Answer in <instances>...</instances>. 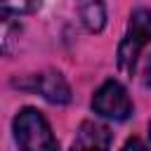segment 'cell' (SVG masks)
<instances>
[{
  "label": "cell",
  "instance_id": "obj_8",
  "mask_svg": "<svg viewBox=\"0 0 151 151\" xmlns=\"http://www.w3.org/2000/svg\"><path fill=\"white\" fill-rule=\"evenodd\" d=\"M123 151H149V149H146L139 139H130V142L123 146Z\"/></svg>",
  "mask_w": 151,
  "mask_h": 151
},
{
  "label": "cell",
  "instance_id": "obj_2",
  "mask_svg": "<svg viewBox=\"0 0 151 151\" xmlns=\"http://www.w3.org/2000/svg\"><path fill=\"white\" fill-rule=\"evenodd\" d=\"M146 42H151V12L137 9L130 17L127 33H125V38L118 47V68L125 71V73H132L137 57H139V52Z\"/></svg>",
  "mask_w": 151,
  "mask_h": 151
},
{
  "label": "cell",
  "instance_id": "obj_3",
  "mask_svg": "<svg viewBox=\"0 0 151 151\" xmlns=\"http://www.w3.org/2000/svg\"><path fill=\"white\" fill-rule=\"evenodd\" d=\"M94 113L111 118V120H125L132 116V101L125 92V87L118 80H106L92 97Z\"/></svg>",
  "mask_w": 151,
  "mask_h": 151
},
{
  "label": "cell",
  "instance_id": "obj_5",
  "mask_svg": "<svg viewBox=\"0 0 151 151\" xmlns=\"http://www.w3.org/2000/svg\"><path fill=\"white\" fill-rule=\"evenodd\" d=\"M33 87H35L47 101H52V104H68V101H71V87H68V83L64 80V76L57 73V71H45V73L35 76Z\"/></svg>",
  "mask_w": 151,
  "mask_h": 151
},
{
  "label": "cell",
  "instance_id": "obj_6",
  "mask_svg": "<svg viewBox=\"0 0 151 151\" xmlns=\"http://www.w3.org/2000/svg\"><path fill=\"white\" fill-rule=\"evenodd\" d=\"M78 14L83 19V24L87 26V31L99 33L106 24V7L101 0H76Z\"/></svg>",
  "mask_w": 151,
  "mask_h": 151
},
{
  "label": "cell",
  "instance_id": "obj_7",
  "mask_svg": "<svg viewBox=\"0 0 151 151\" xmlns=\"http://www.w3.org/2000/svg\"><path fill=\"white\" fill-rule=\"evenodd\" d=\"M0 7H2V14L9 17V14H31L40 7V0H0Z\"/></svg>",
  "mask_w": 151,
  "mask_h": 151
},
{
  "label": "cell",
  "instance_id": "obj_10",
  "mask_svg": "<svg viewBox=\"0 0 151 151\" xmlns=\"http://www.w3.org/2000/svg\"><path fill=\"white\" fill-rule=\"evenodd\" d=\"M149 137H151V125H149Z\"/></svg>",
  "mask_w": 151,
  "mask_h": 151
},
{
  "label": "cell",
  "instance_id": "obj_4",
  "mask_svg": "<svg viewBox=\"0 0 151 151\" xmlns=\"http://www.w3.org/2000/svg\"><path fill=\"white\" fill-rule=\"evenodd\" d=\"M111 146V132L106 125L85 120L78 127V134L71 144V151H109Z\"/></svg>",
  "mask_w": 151,
  "mask_h": 151
},
{
  "label": "cell",
  "instance_id": "obj_9",
  "mask_svg": "<svg viewBox=\"0 0 151 151\" xmlns=\"http://www.w3.org/2000/svg\"><path fill=\"white\" fill-rule=\"evenodd\" d=\"M142 76H144V78H142V80H144V85H146V87H151V54L146 57V64H144V73H142Z\"/></svg>",
  "mask_w": 151,
  "mask_h": 151
},
{
  "label": "cell",
  "instance_id": "obj_1",
  "mask_svg": "<svg viewBox=\"0 0 151 151\" xmlns=\"http://www.w3.org/2000/svg\"><path fill=\"white\" fill-rule=\"evenodd\" d=\"M14 137L21 151H59L47 120L35 109H24L14 118Z\"/></svg>",
  "mask_w": 151,
  "mask_h": 151
}]
</instances>
